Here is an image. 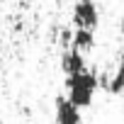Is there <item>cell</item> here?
<instances>
[{"mask_svg": "<svg viewBox=\"0 0 124 124\" xmlns=\"http://www.w3.org/2000/svg\"><path fill=\"white\" fill-rule=\"evenodd\" d=\"M100 88V78L93 73V71H80V73H73V76H66V90H68V100L73 105H78L80 109L83 107H90L93 105V97H95V90Z\"/></svg>", "mask_w": 124, "mask_h": 124, "instance_id": "cell-1", "label": "cell"}, {"mask_svg": "<svg viewBox=\"0 0 124 124\" xmlns=\"http://www.w3.org/2000/svg\"><path fill=\"white\" fill-rule=\"evenodd\" d=\"M73 22L78 27L95 29L100 22V10L95 5V0H78V5L73 8Z\"/></svg>", "mask_w": 124, "mask_h": 124, "instance_id": "cell-2", "label": "cell"}, {"mask_svg": "<svg viewBox=\"0 0 124 124\" xmlns=\"http://www.w3.org/2000/svg\"><path fill=\"white\" fill-rule=\"evenodd\" d=\"M56 124H80V107L73 105L66 95L56 97Z\"/></svg>", "mask_w": 124, "mask_h": 124, "instance_id": "cell-3", "label": "cell"}, {"mask_svg": "<svg viewBox=\"0 0 124 124\" xmlns=\"http://www.w3.org/2000/svg\"><path fill=\"white\" fill-rule=\"evenodd\" d=\"M85 68H88V66H85V56H83V51H78L76 46H71V49L63 51V56H61V71H63L66 76L80 73V71H85Z\"/></svg>", "mask_w": 124, "mask_h": 124, "instance_id": "cell-4", "label": "cell"}, {"mask_svg": "<svg viewBox=\"0 0 124 124\" xmlns=\"http://www.w3.org/2000/svg\"><path fill=\"white\" fill-rule=\"evenodd\" d=\"M71 46H76L78 51H90L93 46H95V32L93 29H88V27H78L76 32H73V44Z\"/></svg>", "mask_w": 124, "mask_h": 124, "instance_id": "cell-5", "label": "cell"}, {"mask_svg": "<svg viewBox=\"0 0 124 124\" xmlns=\"http://www.w3.org/2000/svg\"><path fill=\"white\" fill-rule=\"evenodd\" d=\"M105 90H109L112 95H122V90H124V58L119 61V66H117L114 76H112V78L107 80Z\"/></svg>", "mask_w": 124, "mask_h": 124, "instance_id": "cell-6", "label": "cell"}, {"mask_svg": "<svg viewBox=\"0 0 124 124\" xmlns=\"http://www.w3.org/2000/svg\"><path fill=\"white\" fill-rule=\"evenodd\" d=\"M61 44H63V49H68V46L73 44V32H71V29H63V32H61Z\"/></svg>", "mask_w": 124, "mask_h": 124, "instance_id": "cell-7", "label": "cell"}, {"mask_svg": "<svg viewBox=\"0 0 124 124\" xmlns=\"http://www.w3.org/2000/svg\"><path fill=\"white\" fill-rule=\"evenodd\" d=\"M119 32L124 34V17H122V22H119Z\"/></svg>", "mask_w": 124, "mask_h": 124, "instance_id": "cell-8", "label": "cell"}, {"mask_svg": "<svg viewBox=\"0 0 124 124\" xmlns=\"http://www.w3.org/2000/svg\"><path fill=\"white\" fill-rule=\"evenodd\" d=\"M122 95H124V90H122Z\"/></svg>", "mask_w": 124, "mask_h": 124, "instance_id": "cell-9", "label": "cell"}]
</instances>
